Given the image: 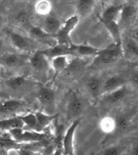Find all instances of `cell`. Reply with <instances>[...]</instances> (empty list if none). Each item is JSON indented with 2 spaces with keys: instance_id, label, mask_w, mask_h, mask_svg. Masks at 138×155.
<instances>
[{
  "instance_id": "6da1fadb",
  "label": "cell",
  "mask_w": 138,
  "mask_h": 155,
  "mask_svg": "<svg viewBox=\"0 0 138 155\" xmlns=\"http://www.w3.org/2000/svg\"><path fill=\"white\" fill-rule=\"evenodd\" d=\"M94 67H106L115 64L123 57L121 44L113 42L105 49L99 50L98 54L94 56Z\"/></svg>"
},
{
  "instance_id": "7a4b0ae2",
  "label": "cell",
  "mask_w": 138,
  "mask_h": 155,
  "mask_svg": "<svg viewBox=\"0 0 138 155\" xmlns=\"http://www.w3.org/2000/svg\"><path fill=\"white\" fill-rule=\"evenodd\" d=\"M9 36L12 46L21 52L34 53L36 51L44 50L41 48V44L30 38L29 36L25 37L13 31H11L9 33Z\"/></svg>"
},
{
  "instance_id": "3957f363",
  "label": "cell",
  "mask_w": 138,
  "mask_h": 155,
  "mask_svg": "<svg viewBox=\"0 0 138 155\" xmlns=\"http://www.w3.org/2000/svg\"><path fill=\"white\" fill-rule=\"evenodd\" d=\"M38 100L42 112L47 114H56V94L55 91L49 87L41 86L38 92Z\"/></svg>"
},
{
  "instance_id": "277c9868",
  "label": "cell",
  "mask_w": 138,
  "mask_h": 155,
  "mask_svg": "<svg viewBox=\"0 0 138 155\" xmlns=\"http://www.w3.org/2000/svg\"><path fill=\"white\" fill-rule=\"evenodd\" d=\"M78 21H79V17L77 15H73L66 20V21L61 27L59 31L54 35L58 44L65 45V46H71L73 44L71 39V33L75 28L78 24Z\"/></svg>"
},
{
  "instance_id": "5b68a950",
  "label": "cell",
  "mask_w": 138,
  "mask_h": 155,
  "mask_svg": "<svg viewBox=\"0 0 138 155\" xmlns=\"http://www.w3.org/2000/svg\"><path fill=\"white\" fill-rule=\"evenodd\" d=\"M8 132L12 137L13 140L22 144L38 142L46 137V134L44 132L28 131V130H24L23 128H14Z\"/></svg>"
},
{
  "instance_id": "8992f818",
  "label": "cell",
  "mask_w": 138,
  "mask_h": 155,
  "mask_svg": "<svg viewBox=\"0 0 138 155\" xmlns=\"http://www.w3.org/2000/svg\"><path fill=\"white\" fill-rule=\"evenodd\" d=\"M138 17V8L134 3H129L123 4L121 9L118 24L121 29L133 26Z\"/></svg>"
},
{
  "instance_id": "52a82bcc",
  "label": "cell",
  "mask_w": 138,
  "mask_h": 155,
  "mask_svg": "<svg viewBox=\"0 0 138 155\" xmlns=\"http://www.w3.org/2000/svg\"><path fill=\"white\" fill-rule=\"evenodd\" d=\"M28 62L33 68V71H35L39 75L46 76L50 68V60L43 53L42 50L33 53L29 57Z\"/></svg>"
},
{
  "instance_id": "ba28073f",
  "label": "cell",
  "mask_w": 138,
  "mask_h": 155,
  "mask_svg": "<svg viewBox=\"0 0 138 155\" xmlns=\"http://www.w3.org/2000/svg\"><path fill=\"white\" fill-rule=\"evenodd\" d=\"M84 104L80 97L75 93H72L69 97L67 102V119L69 120H78L83 113Z\"/></svg>"
},
{
  "instance_id": "9c48e42d",
  "label": "cell",
  "mask_w": 138,
  "mask_h": 155,
  "mask_svg": "<svg viewBox=\"0 0 138 155\" xmlns=\"http://www.w3.org/2000/svg\"><path fill=\"white\" fill-rule=\"evenodd\" d=\"M123 57L128 61L138 62V41L135 38L125 37L121 41Z\"/></svg>"
},
{
  "instance_id": "30bf717a",
  "label": "cell",
  "mask_w": 138,
  "mask_h": 155,
  "mask_svg": "<svg viewBox=\"0 0 138 155\" xmlns=\"http://www.w3.org/2000/svg\"><path fill=\"white\" fill-rule=\"evenodd\" d=\"M28 32V36L30 38H33L34 40L38 41L39 43H40L43 46H47V48L54 46L58 44L54 35L49 34L43 30L42 28L33 25L31 27L30 29Z\"/></svg>"
},
{
  "instance_id": "8fae6325",
  "label": "cell",
  "mask_w": 138,
  "mask_h": 155,
  "mask_svg": "<svg viewBox=\"0 0 138 155\" xmlns=\"http://www.w3.org/2000/svg\"><path fill=\"white\" fill-rule=\"evenodd\" d=\"M29 57L28 54L23 53H4L0 55V66L15 68L24 65L27 59H29Z\"/></svg>"
},
{
  "instance_id": "7c38bea8",
  "label": "cell",
  "mask_w": 138,
  "mask_h": 155,
  "mask_svg": "<svg viewBox=\"0 0 138 155\" xmlns=\"http://www.w3.org/2000/svg\"><path fill=\"white\" fill-rule=\"evenodd\" d=\"M79 123H80L79 120L73 121L65 132L62 140V150L65 155H74V133L79 125Z\"/></svg>"
},
{
  "instance_id": "4fadbf2b",
  "label": "cell",
  "mask_w": 138,
  "mask_h": 155,
  "mask_svg": "<svg viewBox=\"0 0 138 155\" xmlns=\"http://www.w3.org/2000/svg\"><path fill=\"white\" fill-rule=\"evenodd\" d=\"M73 45V44H72ZM72 45L71 46H65V45H59L57 44L56 46L52 47H48L42 50V52L45 54L46 57L51 60L58 56H76L75 52L74 51Z\"/></svg>"
},
{
  "instance_id": "5bb4252c",
  "label": "cell",
  "mask_w": 138,
  "mask_h": 155,
  "mask_svg": "<svg viewBox=\"0 0 138 155\" xmlns=\"http://www.w3.org/2000/svg\"><path fill=\"white\" fill-rule=\"evenodd\" d=\"M124 85H125V80L124 79V77L119 75L109 76L103 82L102 96L111 92L115 91Z\"/></svg>"
},
{
  "instance_id": "9a60e30c",
  "label": "cell",
  "mask_w": 138,
  "mask_h": 155,
  "mask_svg": "<svg viewBox=\"0 0 138 155\" xmlns=\"http://www.w3.org/2000/svg\"><path fill=\"white\" fill-rule=\"evenodd\" d=\"M128 92H129L128 89L126 87V85H124V86L121 87L120 89H116L115 91L103 95V101L106 103L110 105L118 104L128 96Z\"/></svg>"
},
{
  "instance_id": "2e32d148",
  "label": "cell",
  "mask_w": 138,
  "mask_h": 155,
  "mask_svg": "<svg viewBox=\"0 0 138 155\" xmlns=\"http://www.w3.org/2000/svg\"><path fill=\"white\" fill-rule=\"evenodd\" d=\"M14 21L17 25L21 28L29 30L32 26H33L32 21V15L27 8H21L17 11L14 15Z\"/></svg>"
},
{
  "instance_id": "e0dca14e",
  "label": "cell",
  "mask_w": 138,
  "mask_h": 155,
  "mask_svg": "<svg viewBox=\"0 0 138 155\" xmlns=\"http://www.w3.org/2000/svg\"><path fill=\"white\" fill-rule=\"evenodd\" d=\"M62 26L61 21L53 15H49L46 16L44 24H43L42 29L49 34L55 35L58 33L61 27Z\"/></svg>"
},
{
  "instance_id": "ac0fdd59",
  "label": "cell",
  "mask_w": 138,
  "mask_h": 155,
  "mask_svg": "<svg viewBox=\"0 0 138 155\" xmlns=\"http://www.w3.org/2000/svg\"><path fill=\"white\" fill-rule=\"evenodd\" d=\"M4 84L11 91L19 92L30 84V81L24 76H14L6 80Z\"/></svg>"
},
{
  "instance_id": "d6986e66",
  "label": "cell",
  "mask_w": 138,
  "mask_h": 155,
  "mask_svg": "<svg viewBox=\"0 0 138 155\" xmlns=\"http://www.w3.org/2000/svg\"><path fill=\"white\" fill-rule=\"evenodd\" d=\"M103 82L101 79L96 76L90 77L86 82V89L90 96L97 99L102 96V89H103Z\"/></svg>"
},
{
  "instance_id": "ffe728a7",
  "label": "cell",
  "mask_w": 138,
  "mask_h": 155,
  "mask_svg": "<svg viewBox=\"0 0 138 155\" xmlns=\"http://www.w3.org/2000/svg\"><path fill=\"white\" fill-rule=\"evenodd\" d=\"M25 105V102L21 100L9 99L0 102V113L3 114H11L15 113L21 107Z\"/></svg>"
},
{
  "instance_id": "44dd1931",
  "label": "cell",
  "mask_w": 138,
  "mask_h": 155,
  "mask_svg": "<svg viewBox=\"0 0 138 155\" xmlns=\"http://www.w3.org/2000/svg\"><path fill=\"white\" fill-rule=\"evenodd\" d=\"M122 7L123 4L111 5L106 8L99 18L100 21H118Z\"/></svg>"
},
{
  "instance_id": "7402d4cb",
  "label": "cell",
  "mask_w": 138,
  "mask_h": 155,
  "mask_svg": "<svg viewBox=\"0 0 138 155\" xmlns=\"http://www.w3.org/2000/svg\"><path fill=\"white\" fill-rule=\"evenodd\" d=\"M105 26L108 33H110L111 38L114 39L115 43L121 44L122 37H121V29L119 25L118 21H101Z\"/></svg>"
},
{
  "instance_id": "603a6c76",
  "label": "cell",
  "mask_w": 138,
  "mask_h": 155,
  "mask_svg": "<svg viewBox=\"0 0 138 155\" xmlns=\"http://www.w3.org/2000/svg\"><path fill=\"white\" fill-rule=\"evenodd\" d=\"M95 4V0H77V15L83 18L90 15Z\"/></svg>"
},
{
  "instance_id": "cb8c5ba5",
  "label": "cell",
  "mask_w": 138,
  "mask_h": 155,
  "mask_svg": "<svg viewBox=\"0 0 138 155\" xmlns=\"http://www.w3.org/2000/svg\"><path fill=\"white\" fill-rule=\"evenodd\" d=\"M35 114L36 116V120H37V127H36L37 132H42L43 130L45 129L49 125H50L58 116V114L50 115V114H45L42 111L36 112Z\"/></svg>"
},
{
  "instance_id": "d4e9b609",
  "label": "cell",
  "mask_w": 138,
  "mask_h": 155,
  "mask_svg": "<svg viewBox=\"0 0 138 155\" xmlns=\"http://www.w3.org/2000/svg\"><path fill=\"white\" fill-rule=\"evenodd\" d=\"M24 127V124L20 116H15L0 120V129L10 131L14 128H23Z\"/></svg>"
},
{
  "instance_id": "484cf974",
  "label": "cell",
  "mask_w": 138,
  "mask_h": 155,
  "mask_svg": "<svg viewBox=\"0 0 138 155\" xmlns=\"http://www.w3.org/2000/svg\"><path fill=\"white\" fill-rule=\"evenodd\" d=\"M76 57H86V56H96L99 50L88 45H72Z\"/></svg>"
},
{
  "instance_id": "4316f807",
  "label": "cell",
  "mask_w": 138,
  "mask_h": 155,
  "mask_svg": "<svg viewBox=\"0 0 138 155\" xmlns=\"http://www.w3.org/2000/svg\"><path fill=\"white\" fill-rule=\"evenodd\" d=\"M51 67L56 74L64 71L69 64L68 56H58L50 60Z\"/></svg>"
},
{
  "instance_id": "83f0119b",
  "label": "cell",
  "mask_w": 138,
  "mask_h": 155,
  "mask_svg": "<svg viewBox=\"0 0 138 155\" xmlns=\"http://www.w3.org/2000/svg\"><path fill=\"white\" fill-rule=\"evenodd\" d=\"M36 13L40 15H49L52 12V3L49 0H38L34 7Z\"/></svg>"
},
{
  "instance_id": "f1b7e54d",
  "label": "cell",
  "mask_w": 138,
  "mask_h": 155,
  "mask_svg": "<svg viewBox=\"0 0 138 155\" xmlns=\"http://www.w3.org/2000/svg\"><path fill=\"white\" fill-rule=\"evenodd\" d=\"M99 127L103 132L106 133H111V132L116 131V121L114 118L110 116L103 117L99 122Z\"/></svg>"
},
{
  "instance_id": "f546056e",
  "label": "cell",
  "mask_w": 138,
  "mask_h": 155,
  "mask_svg": "<svg viewBox=\"0 0 138 155\" xmlns=\"http://www.w3.org/2000/svg\"><path fill=\"white\" fill-rule=\"evenodd\" d=\"M21 120L24 123V126H27L28 128H30L32 131H35L36 132V127H37V120H36V114L33 113H28L25 115H22L20 116Z\"/></svg>"
},
{
  "instance_id": "4dcf8cb0",
  "label": "cell",
  "mask_w": 138,
  "mask_h": 155,
  "mask_svg": "<svg viewBox=\"0 0 138 155\" xmlns=\"http://www.w3.org/2000/svg\"><path fill=\"white\" fill-rule=\"evenodd\" d=\"M124 147L121 145H111L103 150V155H122Z\"/></svg>"
},
{
  "instance_id": "1f68e13d",
  "label": "cell",
  "mask_w": 138,
  "mask_h": 155,
  "mask_svg": "<svg viewBox=\"0 0 138 155\" xmlns=\"http://www.w3.org/2000/svg\"><path fill=\"white\" fill-rule=\"evenodd\" d=\"M116 121V130L117 131H121L127 127L128 126V119L125 118V116H118L115 119Z\"/></svg>"
},
{
  "instance_id": "d6a6232c",
  "label": "cell",
  "mask_w": 138,
  "mask_h": 155,
  "mask_svg": "<svg viewBox=\"0 0 138 155\" xmlns=\"http://www.w3.org/2000/svg\"><path fill=\"white\" fill-rule=\"evenodd\" d=\"M130 81L136 89H138V70H136L131 74Z\"/></svg>"
},
{
  "instance_id": "836d02e7",
  "label": "cell",
  "mask_w": 138,
  "mask_h": 155,
  "mask_svg": "<svg viewBox=\"0 0 138 155\" xmlns=\"http://www.w3.org/2000/svg\"><path fill=\"white\" fill-rule=\"evenodd\" d=\"M19 150V153H20V155H41V153H40L39 152H35V151H32L30 150H27V149H20Z\"/></svg>"
},
{
  "instance_id": "e575fe53",
  "label": "cell",
  "mask_w": 138,
  "mask_h": 155,
  "mask_svg": "<svg viewBox=\"0 0 138 155\" xmlns=\"http://www.w3.org/2000/svg\"><path fill=\"white\" fill-rule=\"evenodd\" d=\"M4 48H5V46H4V42H3V39L0 38V55H2L3 54H4Z\"/></svg>"
},
{
  "instance_id": "d590c367",
  "label": "cell",
  "mask_w": 138,
  "mask_h": 155,
  "mask_svg": "<svg viewBox=\"0 0 138 155\" xmlns=\"http://www.w3.org/2000/svg\"><path fill=\"white\" fill-rule=\"evenodd\" d=\"M131 155H138V144L134 145V147H133V150H132Z\"/></svg>"
},
{
  "instance_id": "8d00e7d4",
  "label": "cell",
  "mask_w": 138,
  "mask_h": 155,
  "mask_svg": "<svg viewBox=\"0 0 138 155\" xmlns=\"http://www.w3.org/2000/svg\"><path fill=\"white\" fill-rule=\"evenodd\" d=\"M3 22H4V19H3V15H2V14L0 13V28L3 27Z\"/></svg>"
},
{
  "instance_id": "74e56055",
  "label": "cell",
  "mask_w": 138,
  "mask_h": 155,
  "mask_svg": "<svg viewBox=\"0 0 138 155\" xmlns=\"http://www.w3.org/2000/svg\"><path fill=\"white\" fill-rule=\"evenodd\" d=\"M133 121H134L135 123H138V114L136 115L135 118H134V120H133Z\"/></svg>"
},
{
  "instance_id": "f35d334b",
  "label": "cell",
  "mask_w": 138,
  "mask_h": 155,
  "mask_svg": "<svg viewBox=\"0 0 138 155\" xmlns=\"http://www.w3.org/2000/svg\"><path fill=\"white\" fill-rule=\"evenodd\" d=\"M130 1H131V3H134V4H135L136 3H138V0H130Z\"/></svg>"
},
{
  "instance_id": "ab89813d",
  "label": "cell",
  "mask_w": 138,
  "mask_h": 155,
  "mask_svg": "<svg viewBox=\"0 0 138 155\" xmlns=\"http://www.w3.org/2000/svg\"><path fill=\"white\" fill-rule=\"evenodd\" d=\"M100 2H102V3H108V2H109L110 0H99Z\"/></svg>"
},
{
  "instance_id": "60d3db41",
  "label": "cell",
  "mask_w": 138,
  "mask_h": 155,
  "mask_svg": "<svg viewBox=\"0 0 138 155\" xmlns=\"http://www.w3.org/2000/svg\"><path fill=\"white\" fill-rule=\"evenodd\" d=\"M136 64V70H138V62L137 63H135Z\"/></svg>"
},
{
  "instance_id": "b9f144b4",
  "label": "cell",
  "mask_w": 138,
  "mask_h": 155,
  "mask_svg": "<svg viewBox=\"0 0 138 155\" xmlns=\"http://www.w3.org/2000/svg\"><path fill=\"white\" fill-rule=\"evenodd\" d=\"M2 153V148H0V155Z\"/></svg>"
},
{
  "instance_id": "7bdbcfd3",
  "label": "cell",
  "mask_w": 138,
  "mask_h": 155,
  "mask_svg": "<svg viewBox=\"0 0 138 155\" xmlns=\"http://www.w3.org/2000/svg\"><path fill=\"white\" fill-rule=\"evenodd\" d=\"M90 155H96V154H95V153H90Z\"/></svg>"
},
{
  "instance_id": "ee69618b",
  "label": "cell",
  "mask_w": 138,
  "mask_h": 155,
  "mask_svg": "<svg viewBox=\"0 0 138 155\" xmlns=\"http://www.w3.org/2000/svg\"><path fill=\"white\" fill-rule=\"evenodd\" d=\"M135 39H136V41H138V37H137V38H135Z\"/></svg>"
},
{
  "instance_id": "f6af8a7d",
  "label": "cell",
  "mask_w": 138,
  "mask_h": 155,
  "mask_svg": "<svg viewBox=\"0 0 138 155\" xmlns=\"http://www.w3.org/2000/svg\"><path fill=\"white\" fill-rule=\"evenodd\" d=\"M0 71H1V66H0Z\"/></svg>"
}]
</instances>
